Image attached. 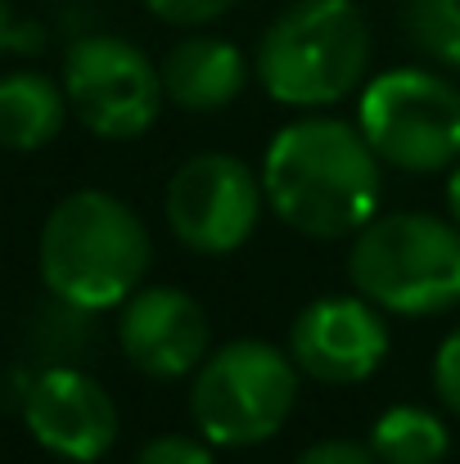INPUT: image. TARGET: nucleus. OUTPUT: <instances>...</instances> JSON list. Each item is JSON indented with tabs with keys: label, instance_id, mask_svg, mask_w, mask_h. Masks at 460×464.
Here are the masks:
<instances>
[{
	"label": "nucleus",
	"instance_id": "obj_1",
	"mask_svg": "<svg viewBox=\"0 0 460 464\" xmlns=\"http://www.w3.org/2000/svg\"><path fill=\"white\" fill-rule=\"evenodd\" d=\"M267 208L307 239L357 235L384 198V162L338 118H299L280 127L262 158Z\"/></svg>",
	"mask_w": 460,
	"mask_h": 464
},
{
	"label": "nucleus",
	"instance_id": "obj_2",
	"mask_svg": "<svg viewBox=\"0 0 460 464\" xmlns=\"http://www.w3.org/2000/svg\"><path fill=\"white\" fill-rule=\"evenodd\" d=\"M153 244L132 203L109 189H77L59 198L36 239V266L59 307H122L150 271Z\"/></svg>",
	"mask_w": 460,
	"mask_h": 464
},
{
	"label": "nucleus",
	"instance_id": "obj_3",
	"mask_svg": "<svg viewBox=\"0 0 460 464\" xmlns=\"http://www.w3.org/2000/svg\"><path fill=\"white\" fill-rule=\"evenodd\" d=\"M370 68V27L352 0H294L258 41L253 72L285 109L347 100Z\"/></svg>",
	"mask_w": 460,
	"mask_h": 464
},
{
	"label": "nucleus",
	"instance_id": "obj_4",
	"mask_svg": "<svg viewBox=\"0 0 460 464\" xmlns=\"http://www.w3.org/2000/svg\"><path fill=\"white\" fill-rule=\"evenodd\" d=\"M347 276L384 315H443L460 307V226L429 212H375L352 239Z\"/></svg>",
	"mask_w": 460,
	"mask_h": 464
},
{
	"label": "nucleus",
	"instance_id": "obj_5",
	"mask_svg": "<svg viewBox=\"0 0 460 464\" xmlns=\"http://www.w3.org/2000/svg\"><path fill=\"white\" fill-rule=\"evenodd\" d=\"M299 365L267 338H235L190 374V415L212 447L271 442L299 401Z\"/></svg>",
	"mask_w": 460,
	"mask_h": 464
},
{
	"label": "nucleus",
	"instance_id": "obj_6",
	"mask_svg": "<svg viewBox=\"0 0 460 464\" xmlns=\"http://www.w3.org/2000/svg\"><path fill=\"white\" fill-rule=\"evenodd\" d=\"M357 127L384 167L434 176L460 162V91L429 68H393L361 86Z\"/></svg>",
	"mask_w": 460,
	"mask_h": 464
},
{
	"label": "nucleus",
	"instance_id": "obj_7",
	"mask_svg": "<svg viewBox=\"0 0 460 464\" xmlns=\"http://www.w3.org/2000/svg\"><path fill=\"white\" fill-rule=\"evenodd\" d=\"M64 95L73 118L100 140H141L162 113L158 63L127 36H82L64 59Z\"/></svg>",
	"mask_w": 460,
	"mask_h": 464
},
{
	"label": "nucleus",
	"instance_id": "obj_8",
	"mask_svg": "<svg viewBox=\"0 0 460 464\" xmlns=\"http://www.w3.org/2000/svg\"><path fill=\"white\" fill-rule=\"evenodd\" d=\"M267 189L262 171L235 154H194L167 180V226L199 257H226L244 248L262 221Z\"/></svg>",
	"mask_w": 460,
	"mask_h": 464
},
{
	"label": "nucleus",
	"instance_id": "obj_9",
	"mask_svg": "<svg viewBox=\"0 0 460 464\" xmlns=\"http://www.w3.org/2000/svg\"><path fill=\"white\" fill-rule=\"evenodd\" d=\"M388 320L361 294H329L307 303L289 324V356L307 379L347 388L366 383L388 361Z\"/></svg>",
	"mask_w": 460,
	"mask_h": 464
},
{
	"label": "nucleus",
	"instance_id": "obj_10",
	"mask_svg": "<svg viewBox=\"0 0 460 464\" xmlns=\"http://www.w3.org/2000/svg\"><path fill=\"white\" fill-rule=\"evenodd\" d=\"M23 420L36 447L68 464L104 460L118 442V406L109 388L77 365H50L36 374L23 401Z\"/></svg>",
	"mask_w": 460,
	"mask_h": 464
},
{
	"label": "nucleus",
	"instance_id": "obj_11",
	"mask_svg": "<svg viewBox=\"0 0 460 464\" xmlns=\"http://www.w3.org/2000/svg\"><path fill=\"white\" fill-rule=\"evenodd\" d=\"M122 356L150 379H185L212 352V324L199 298L171 285H141L118 315Z\"/></svg>",
	"mask_w": 460,
	"mask_h": 464
},
{
	"label": "nucleus",
	"instance_id": "obj_12",
	"mask_svg": "<svg viewBox=\"0 0 460 464\" xmlns=\"http://www.w3.org/2000/svg\"><path fill=\"white\" fill-rule=\"evenodd\" d=\"M158 77H162V95L176 109L217 113V109H230L244 95V86H249V59H244V50L235 41L194 32V36L176 41L162 54Z\"/></svg>",
	"mask_w": 460,
	"mask_h": 464
},
{
	"label": "nucleus",
	"instance_id": "obj_13",
	"mask_svg": "<svg viewBox=\"0 0 460 464\" xmlns=\"http://www.w3.org/2000/svg\"><path fill=\"white\" fill-rule=\"evenodd\" d=\"M68 113L73 109H68L64 82L32 68L0 77V150H14V154L45 150L50 140H59Z\"/></svg>",
	"mask_w": 460,
	"mask_h": 464
},
{
	"label": "nucleus",
	"instance_id": "obj_14",
	"mask_svg": "<svg viewBox=\"0 0 460 464\" xmlns=\"http://www.w3.org/2000/svg\"><path fill=\"white\" fill-rule=\"evenodd\" d=\"M366 447L379 464H443L452 451V433L429 406H388L375 420Z\"/></svg>",
	"mask_w": 460,
	"mask_h": 464
},
{
	"label": "nucleus",
	"instance_id": "obj_15",
	"mask_svg": "<svg viewBox=\"0 0 460 464\" xmlns=\"http://www.w3.org/2000/svg\"><path fill=\"white\" fill-rule=\"evenodd\" d=\"M406 32L429 59L460 68V0H406Z\"/></svg>",
	"mask_w": 460,
	"mask_h": 464
},
{
	"label": "nucleus",
	"instance_id": "obj_16",
	"mask_svg": "<svg viewBox=\"0 0 460 464\" xmlns=\"http://www.w3.org/2000/svg\"><path fill=\"white\" fill-rule=\"evenodd\" d=\"M136 464H217L212 456V442L199 433V438H185V433H162L141 447Z\"/></svg>",
	"mask_w": 460,
	"mask_h": 464
},
{
	"label": "nucleus",
	"instance_id": "obj_17",
	"mask_svg": "<svg viewBox=\"0 0 460 464\" xmlns=\"http://www.w3.org/2000/svg\"><path fill=\"white\" fill-rule=\"evenodd\" d=\"M153 18L171 23V27H203L212 18H221L235 0H145Z\"/></svg>",
	"mask_w": 460,
	"mask_h": 464
},
{
	"label": "nucleus",
	"instance_id": "obj_18",
	"mask_svg": "<svg viewBox=\"0 0 460 464\" xmlns=\"http://www.w3.org/2000/svg\"><path fill=\"white\" fill-rule=\"evenodd\" d=\"M434 392L452 415H460V324L443 338V347L434 356Z\"/></svg>",
	"mask_w": 460,
	"mask_h": 464
},
{
	"label": "nucleus",
	"instance_id": "obj_19",
	"mask_svg": "<svg viewBox=\"0 0 460 464\" xmlns=\"http://www.w3.org/2000/svg\"><path fill=\"white\" fill-rule=\"evenodd\" d=\"M294 464H379L370 447H357V442H343V438H329V442H316L307 447Z\"/></svg>",
	"mask_w": 460,
	"mask_h": 464
},
{
	"label": "nucleus",
	"instance_id": "obj_20",
	"mask_svg": "<svg viewBox=\"0 0 460 464\" xmlns=\"http://www.w3.org/2000/svg\"><path fill=\"white\" fill-rule=\"evenodd\" d=\"M18 45H27V36H23V23L9 14V5L0 0V54L5 50H18Z\"/></svg>",
	"mask_w": 460,
	"mask_h": 464
},
{
	"label": "nucleus",
	"instance_id": "obj_21",
	"mask_svg": "<svg viewBox=\"0 0 460 464\" xmlns=\"http://www.w3.org/2000/svg\"><path fill=\"white\" fill-rule=\"evenodd\" d=\"M447 208H452V221L460 226V162L452 167V176H447Z\"/></svg>",
	"mask_w": 460,
	"mask_h": 464
}]
</instances>
